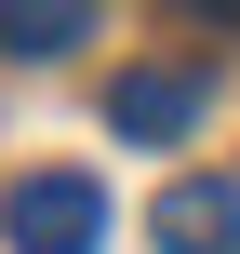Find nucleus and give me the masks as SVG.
<instances>
[{
	"instance_id": "1",
	"label": "nucleus",
	"mask_w": 240,
	"mask_h": 254,
	"mask_svg": "<svg viewBox=\"0 0 240 254\" xmlns=\"http://www.w3.org/2000/svg\"><path fill=\"white\" fill-rule=\"evenodd\" d=\"M0 241H13V254H94V241H107V188H94V174H13Z\"/></svg>"
},
{
	"instance_id": "2",
	"label": "nucleus",
	"mask_w": 240,
	"mask_h": 254,
	"mask_svg": "<svg viewBox=\"0 0 240 254\" xmlns=\"http://www.w3.org/2000/svg\"><path fill=\"white\" fill-rule=\"evenodd\" d=\"M200 107H214V80H200V67H120V80H107V121H120L134 147H174Z\"/></svg>"
},
{
	"instance_id": "5",
	"label": "nucleus",
	"mask_w": 240,
	"mask_h": 254,
	"mask_svg": "<svg viewBox=\"0 0 240 254\" xmlns=\"http://www.w3.org/2000/svg\"><path fill=\"white\" fill-rule=\"evenodd\" d=\"M187 13H214V27H240V0H187Z\"/></svg>"
},
{
	"instance_id": "3",
	"label": "nucleus",
	"mask_w": 240,
	"mask_h": 254,
	"mask_svg": "<svg viewBox=\"0 0 240 254\" xmlns=\"http://www.w3.org/2000/svg\"><path fill=\"white\" fill-rule=\"evenodd\" d=\"M147 241H160V254H240V188H227V174H187V188H160Z\"/></svg>"
},
{
	"instance_id": "4",
	"label": "nucleus",
	"mask_w": 240,
	"mask_h": 254,
	"mask_svg": "<svg viewBox=\"0 0 240 254\" xmlns=\"http://www.w3.org/2000/svg\"><path fill=\"white\" fill-rule=\"evenodd\" d=\"M94 0H0V54H80Z\"/></svg>"
}]
</instances>
